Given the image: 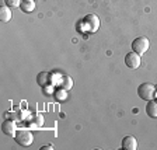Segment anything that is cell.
Here are the masks:
<instances>
[{
  "instance_id": "obj_15",
  "label": "cell",
  "mask_w": 157,
  "mask_h": 150,
  "mask_svg": "<svg viewBox=\"0 0 157 150\" xmlns=\"http://www.w3.org/2000/svg\"><path fill=\"white\" fill-rule=\"evenodd\" d=\"M60 80H62V76H56V73H51V84L55 86L56 83L58 84H60Z\"/></svg>"
},
{
  "instance_id": "obj_7",
  "label": "cell",
  "mask_w": 157,
  "mask_h": 150,
  "mask_svg": "<svg viewBox=\"0 0 157 150\" xmlns=\"http://www.w3.org/2000/svg\"><path fill=\"white\" fill-rule=\"evenodd\" d=\"M122 149L125 150H136L137 149V140L132 135H128L122 139Z\"/></svg>"
},
{
  "instance_id": "obj_9",
  "label": "cell",
  "mask_w": 157,
  "mask_h": 150,
  "mask_svg": "<svg viewBox=\"0 0 157 150\" xmlns=\"http://www.w3.org/2000/svg\"><path fill=\"white\" fill-rule=\"evenodd\" d=\"M146 114L150 118H157V100H150V101H147Z\"/></svg>"
},
{
  "instance_id": "obj_12",
  "label": "cell",
  "mask_w": 157,
  "mask_h": 150,
  "mask_svg": "<svg viewBox=\"0 0 157 150\" xmlns=\"http://www.w3.org/2000/svg\"><path fill=\"white\" fill-rule=\"evenodd\" d=\"M53 95H55L56 101L59 102H63L67 100V90H65V88L59 87V88H55V93H53Z\"/></svg>"
},
{
  "instance_id": "obj_14",
  "label": "cell",
  "mask_w": 157,
  "mask_h": 150,
  "mask_svg": "<svg viewBox=\"0 0 157 150\" xmlns=\"http://www.w3.org/2000/svg\"><path fill=\"white\" fill-rule=\"evenodd\" d=\"M4 3H6V6L14 9V7H20V4H21V0H4Z\"/></svg>"
},
{
  "instance_id": "obj_16",
  "label": "cell",
  "mask_w": 157,
  "mask_h": 150,
  "mask_svg": "<svg viewBox=\"0 0 157 150\" xmlns=\"http://www.w3.org/2000/svg\"><path fill=\"white\" fill-rule=\"evenodd\" d=\"M52 90H55V88H53V84H51V83H49V84H46L45 87H44V93H45V94H52V93H55V91H52Z\"/></svg>"
},
{
  "instance_id": "obj_18",
  "label": "cell",
  "mask_w": 157,
  "mask_h": 150,
  "mask_svg": "<svg viewBox=\"0 0 157 150\" xmlns=\"http://www.w3.org/2000/svg\"><path fill=\"white\" fill-rule=\"evenodd\" d=\"M41 150H53V144L52 143H48V144H45V146L41 147Z\"/></svg>"
},
{
  "instance_id": "obj_17",
  "label": "cell",
  "mask_w": 157,
  "mask_h": 150,
  "mask_svg": "<svg viewBox=\"0 0 157 150\" xmlns=\"http://www.w3.org/2000/svg\"><path fill=\"white\" fill-rule=\"evenodd\" d=\"M34 122H35V125L41 126V125L44 124V118H42V115H36V118H34Z\"/></svg>"
},
{
  "instance_id": "obj_13",
  "label": "cell",
  "mask_w": 157,
  "mask_h": 150,
  "mask_svg": "<svg viewBox=\"0 0 157 150\" xmlns=\"http://www.w3.org/2000/svg\"><path fill=\"white\" fill-rule=\"evenodd\" d=\"M60 87L65 88V90H72L73 87V79L70 76H62V80H60Z\"/></svg>"
},
{
  "instance_id": "obj_19",
  "label": "cell",
  "mask_w": 157,
  "mask_h": 150,
  "mask_svg": "<svg viewBox=\"0 0 157 150\" xmlns=\"http://www.w3.org/2000/svg\"><path fill=\"white\" fill-rule=\"evenodd\" d=\"M156 100H157V91H156Z\"/></svg>"
},
{
  "instance_id": "obj_11",
  "label": "cell",
  "mask_w": 157,
  "mask_h": 150,
  "mask_svg": "<svg viewBox=\"0 0 157 150\" xmlns=\"http://www.w3.org/2000/svg\"><path fill=\"white\" fill-rule=\"evenodd\" d=\"M20 9L23 10L24 13H33L35 10V2L34 0H21Z\"/></svg>"
},
{
  "instance_id": "obj_10",
  "label": "cell",
  "mask_w": 157,
  "mask_h": 150,
  "mask_svg": "<svg viewBox=\"0 0 157 150\" xmlns=\"http://www.w3.org/2000/svg\"><path fill=\"white\" fill-rule=\"evenodd\" d=\"M36 83H38L41 87H45L46 84H49V83H51V73H46V72L38 73V76H36Z\"/></svg>"
},
{
  "instance_id": "obj_8",
  "label": "cell",
  "mask_w": 157,
  "mask_h": 150,
  "mask_svg": "<svg viewBox=\"0 0 157 150\" xmlns=\"http://www.w3.org/2000/svg\"><path fill=\"white\" fill-rule=\"evenodd\" d=\"M11 18H13L11 7H9V6H2L0 7V21H2V23H9Z\"/></svg>"
},
{
  "instance_id": "obj_5",
  "label": "cell",
  "mask_w": 157,
  "mask_h": 150,
  "mask_svg": "<svg viewBox=\"0 0 157 150\" xmlns=\"http://www.w3.org/2000/svg\"><path fill=\"white\" fill-rule=\"evenodd\" d=\"M140 55L136 52H129L125 55V65L128 66L129 69H137L139 66H140Z\"/></svg>"
},
{
  "instance_id": "obj_6",
  "label": "cell",
  "mask_w": 157,
  "mask_h": 150,
  "mask_svg": "<svg viewBox=\"0 0 157 150\" xmlns=\"http://www.w3.org/2000/svg\"><path fill=\"white\" fill-rule=\"evenodd\" d=\"M2 132L7 136H14L17 133V125L13 119H6L2 124Z\"/></svg>"
},
{
  "instance_id": "obj_4",
  "label": "cell",
  "mask_w": 157,
  "mask_h": 150,
  "mask_svg": "<svg viewBox=\"0 0 157 150\" xmlns=\"http://www.w3.org/2000/svg\"><path fill=\"white\" fill-rule=\"evenodd\" d=\"M150 46V41L146 38V37H137L136 39H133L132 42V51L139 55H143L147 52V49Z\"/></svg>"
},
{
  "instance_id": "obj_3",
  "label": "cell",
  "mask_w": 157,
  "mask_h": 150,
  "mask_svg": "<svg viewBox=\"0 0 157 150\" xmlns=\"http://www.w3.org/2000/svg\"><path fill=\"white\" fill-rule=\"evenodd\" d=\"M14 139H16L17 144L23 147H29L34 142V135L29 131H17V133L14 135Z\"/></svg>"
},
{
  "instance_id": "obj_2",
  "label": "cell",
  "mask_w": 157,
  "mask_h": 150,
  "mask_svg": "<svg viewBox=\"0 0 157 150\" xmlns=\"http://www.w3.org/2000/svg\"><path fill=\"white\" fill-rule=\"evenodd\" d=\"M156 87H154L151 83H142L139 87H137V94L142 100L144 101H150L156 98Z\"/></svg>"
},
{
  "instance_id": "obj_1",
  "label": "cell",
  "mask_w": 157,
  "mask_h": 150,
  "mask_svg": "<svg viewBox=\"0 0 157 150\" xmlns=\"http://www.w3.org/2000/svg\"><path fill=\"white\" fill-rule=\"evenodd\" d=\"M80 23H82V27L78 25V29L93 34V33H95L98 29V27H100V18H98L95 14H87Z\"/></svg>"
}]
</instances>
